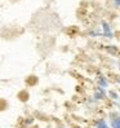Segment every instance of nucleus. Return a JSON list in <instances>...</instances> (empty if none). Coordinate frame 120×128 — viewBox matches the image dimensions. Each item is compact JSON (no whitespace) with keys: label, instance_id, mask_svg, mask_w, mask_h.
<instances>
[{"label":"nucleus","instance_id":"1","mask_svg":"<svg viewBox=\"0 0 120 128\" xmlns=\"http://www.w3.org/2000/svg\"><path fill=\"white\" fill-rule=\"evenodd\" d=\"M112 128H120V118L112 120Z\"/></svg>","mask_w":120,"mask_h":128},{"label":"nucleus","instance_id":"2","mask_svg":"<svg viewBox=\"0 0 120 128\" xmlns=\"http://www.w3.org/2000/svg\"><path fill=\"white\" fill-rule=\"evenodd\" d=\"M97 128H109V127L106 126V122H105V120H100L98 124H97Z\"/></svg>","mask_w":120,"mask_h":128}]
</instances>
